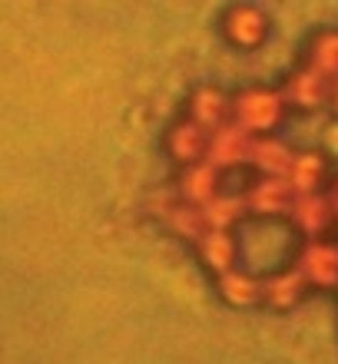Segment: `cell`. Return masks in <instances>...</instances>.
Returning a JSON list of instances; mask_svg holds the SVG:
<instances>
[{
    "label": "cell",
    "mask_w": 338,
    "mask_h": 364,
    "mask_svg": "<svg viewBox=\"0 0 338 364\" xmlns=\"http://www.w3.org/2000/svg\"><path fill=\"white\" fill-rule=\"evenodd\" d=\"M289 219L295 222V229L312 235V239H319L322 232L329 229V222L335 219L332 215V202L329 196H322V192H312V196H295L289 209Z\"/></svg>",
    "instance_id": "10"
},
{
    "label": "cell",
    "mask_w": 338,
    "mask_h": 364,
    "mask_svg": "<svg viewBox=\"0 0 338 364\" xmlns=\"http://www.w3.org/2000/svg\"><path fill=\"white\" fill-rule=\"evenodd\" d=\"M295 269L305 278V285L315 288H335L338 285V242L309 239L302 245Z\"/></svg>",
    "instance_id": "5"
},
{
    "label": "cell",
    "mask_w": 338,
    "mask_h": 364,
    "mask_svg": "<svg viewBox=\"0 0 338 364\" xmlns=\"http://www.w3.org/2000/svg\"><path fill=\"white\" fill-rule=\"evenodd\" d=\"M245 212L255 215V219L269 222V219H279V215H289L292 202H295V192L285 179H275V176H259L245 189Z\"/></svg>",
    "instance_id": "4"
},
{
    "label": "cell",
    "mask_w": 338,
    "mask_h": 364,
    "mask_svg": "<svg viewBox=\"0 0 338 364\" xmlns=\"http://www.w3.org/2000/svg\"><path fill=\"white\" fill-rule=\"evenodd\" d=\"M305 278L299 275V269L292 265V269H279L272 272L265 282H262V298L269 301L272 308H279V311H285V308H295L305 298Z\"/></svg>",
    "instance_id": "13"
},
{
    "label": "cell",
    "mask_w": 338,
    "mask_h": 364,
    "mask_svg": "<svg viewBox=\"0 0 338 364\" xmlns=\"http://www.w3.org/2000/svg\"><path fill=\"white\" fill-rule=\"evenodd\" d=\"M229 116L249 136H272V129L285 119V100L272 87H245L232 96Z\"/></svg>",
    "instance_id": "1"
},
{
    "label": "cell",
    "mask_w": 338,
    "mask_h": 364,
    "mask_svg": "<svg viewBox=\"0 0 338 364\" xmlns=\"http://www.w3.org/2000/svg\"><path fill=\"white\" fill-rule=\"evenodd\" d=\"M229 106H232V96H226L223 87L203 83L189 96V119L196 126H203L206 133H213L216 126L229 123Z\"/></svg>",
    "instance_id": "9"
},
{
    "label": "cell",
    "mask_w": 338,
    "mask_h": 364,
    "mask_svg": "<svg viewBox=\"0 0 338 364\" xmlns=\"http://www.w3.org/2000/svg\"><path fill=\"white\" fill-rule=\"evenodd\" d=\"M219 176L209 163H193V166H183L179 176H176V199L193 205V209H203L209 199L219 196Z\"/></svg>",
    "instance_id": "6"
},
{
    "label": "cell",
    "mask_w": 338,
    "mask_h": 364,
    "mask_svg": "<svg viewBox=\"0 0 338 364\" xmlns=\"http://www.w3.org/2000/svg\"><path fill=\"white\" fill-rule=\"evenodd\" d=\"M196 252H199V259L209 272L216 275H226V272L236 269V262H239V239L232 235V232H206L203 239L196 242Z\"/></svg>",
    "instance_id": "11"
},
{
    "label": "cell",
    "mask_w": 338,
    "mask_h": 364,
    "mask_svg": "<svg viewBox=\"0 0 338 364\" xmlns=\"http://www.w3.org/2000/svg\"><path fill=\"white\" fill-rule=\"evenodd\" d=\"M203 222H206V232H232L236 222H242V215H249L245 212V199L242 196H232V192H219L216 199H209L203 205Z\"/></svg>",
    "instance_id": "16"
},
{
    "label": "cell",
    "mask_w": 338,
    "mask_h": 364,
    "mask_svg": "<svg viewBox=\"0 0 338 364\" xmlns=\"http://www.w3.org/2000/svg\"><path fill=\"white\" fill-rule=\"evenodd\" d=\"M206 143H209V133L203 126H196L189 116L176 119L166 133V149L179 166H193L206 159Z\"/></svg>",
    "instance_id": "8"
},
{
    "label": "cell",
    "mask_w": 338,
    "mask_h": 364,
    "mask_svg": "<svg viewBox=\"0 0 338 364\" xmlns=\"http://www.w3.org/2000/svg\"><path fill=\"white\" fill-rule=\"evenodd\" d=\"M322 179H325V156L322 153H295L292 156V166L289 173H285V182L292 186L295 196H312V192H319Z\"/></svg>",
    "instance_id": "14"
},
{
    "label": "cell",
    "mask_w": 338,
    "mask_h": 364,
    "mask_svg": "<svg viewBox=\"0 0 338 364\" xmlns=\"http://www.w3.org/2000/svg\"><path fill=\"white\" fill-rule=\"evenodd\" d=\"M223 37L236 50H255L269 37V14L255 4H232L223 14Z\"/></svg>",
    "instance_id": "2"
},
{
    "label": "cell",
    "mask_w": 338,
    "mask_h": 364,
    "mask_svg": "<svg viewBox=\"0 0 338 364\" xmlns=\"http://www.w3.org/2000/svg\"><path fill=\"white\" fill-rule=\"evenodd\" d=\"M219 295H223V301H229L236 308H249L262 298V282L249 269L236 265L232 272L219 275Z\"/></svg>",
    "instance_id": "15"
},
{
    "label": "cell",
    "mask_w": 338,
    "mask_h": 364,
    "mask_svg": "<svg viewBox=\"0 0 338 364\" xmlns=\"http://www.w3.org/2000/svg\"><path fill=\"white\" fill-rule=\"evenodd\" d=\"M163 219L169 222V229H173L176 235H183V239H189V242H199L206 235L203 212L193 209V205H186V202H179V199L169 205V212H166Z\"/></svg>",
    "instance_id": "18"
},
{
    "label": "cell",
    "mask_w": 338,
    "mask_h": 364,
    "mask_svg": "<svg viewBox=\"0 0 338 364\" xmlns=\"http://www.w3.org/2000/svg\"><path fill=\"white\" fill-rule=\"evenodd\" d=\"M332 103H335V109H338V80H335V87H332Z\"/></svg>",
    "instance_id": "20"
},
{
    "label": "cell",
    "mask_w": 338,
    "mask_h": 364,
    "mask_svg": "<svg viewBox=\"0 0 338 364\" xmlns=\"http://www.w3.org/2000/svg\"><path fill=\"white\" fill-rule=\"evenodd\" d=\"M252 139H255V136H249L242 126L232 123V119L229 123H223V126H216L213 133H209V143H206V159L203 163H209L216 173L249 163Z\"/></svg>",
    "instance_id": "3"
},
{
    "label": "cell",
    "mask_w": 338,
    "mask_h": 364,
    "mask_svg": "<svg viewBox=\"0 0 338 364\" xmlns=\"http://www.w3.org/2000/svg\"><path fill=\"white\" fill-rule=\"evenodd\" d=\"M329 202H332V215L338 219V182L332 186V196H329Z\"/></svg>",
    "instance_id": "19"
},
{
    "label": "cell",
    "mask_w": 338,
    "mask_h": 364,
    "mask_svg": "<svg viewBox=\"0 0 338 364\" xmlns=\"http://www.w3.org/2000/svg\"><path fill=\"white\" fill-rule=\"evenodd\" d=\"M292 149L289 143H282L279 136H255L249 149V163L259 169L262 176H275V179H285L292 166Z\"/></svg>",
    "instance_id": "12"
},
{
    "label": "cell",
    "mask_w": 338,
    "mask_h": 364,
    "mask_svg": "<svg viewBox=\"0 0 338 364\" xmlns=\"http://www.w3.org/2000/svg\"><path fill=\"white\" fill-rule=\"evenodd\" d=\"M329 96H332V80H325L312 67H302V70H295V73H289V77H285V87H282L285 106L292 103V106H299V109H319Z\"/></svg>",
    "instance_id": "7"
},
{
    "label": "cell",
    "mask_w": 338,
    "mask_h": 364,
    "mask_svg": "<svg viewBox=\"0 0 338 364\" xmlns=\"http://www.w3.org/2000/svg\"><path fill=\"white\" fill-rule=\"evenodd\" d=\"M309 67L325 80H338V30H322L312 37Z\"/></svg>",
    "instance_id": "17"
}]
</instances>
